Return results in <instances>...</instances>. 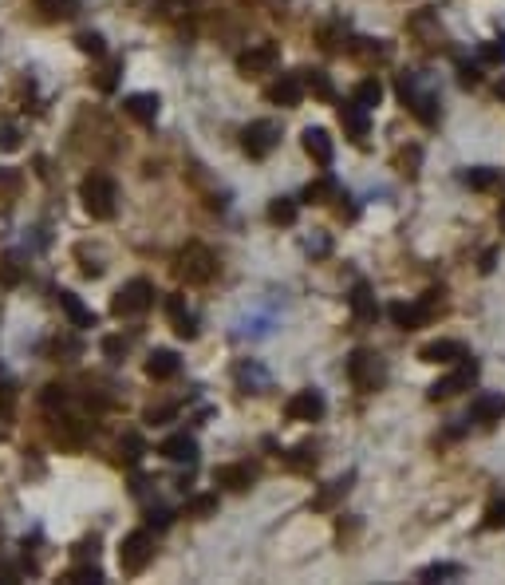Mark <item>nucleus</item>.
<instances>
[{
	"label": "nucleus",
	"mask_w": 505,
	"mask_h": 585,
	"mask_svg": "<svg viewBox=\"0 0 505 585\" xmlns=\"http://www.w3.org/2000/svg\"><path fill=\"white\" fill-rule=\"evenodd\" d=\"M446 578H462V565L458 562H435L427 570H419V581H446Z\"/></svg>",
	"instance_id": "obj_32"
},
{
	"label": "nucleus",
	"mask_w": 505,
	"mask_h": 585,
	"mask_svg": "<svg viewBox=\"0 0 505 585\" xmlns=\"http://www.w3.org/2000/svg\"><path fill=\"white\" fill-rule=\"evenodd\" d=\"M146 523H151V526H159V530H167V526L174 523V515H170L167 507H159V510H151V515H146Z\"/></svg>",
	"instance_id": "obj_47"
},
{
	"label": "nucleus",
	"mask_w": 505,
	"mask_h": 585,
	"mask_svg": "<svg viewBox=\"0 0 505 585\" xmlns=\"http://www.w3.org/2000/svg\"><path fill=\"white\" fill-rule=\"evenodd\" d=\"M178 368H182V360H178V352H170V349H154L146 356V376L151 380H174Z\"/></svg>",
	"instance_id": "obj_21"
},
{
	"label": "nucleus",
	"mask_w": 505,
	"mask_h": 585,
	"mask_svg": "<svg viewBox=\"0 0 505 585\" xmlns=\"http://www.w3.org/2000/svg\"><path fill=\"white\" fill-rule=\"evenodd\" d=\"M76 44H79V52H87V56H103V36L99 32H79L76 36Z\"/></svg>",
	"instance_id": "obj_42"
},
{
	"label": "nucleus",
	"mask_w": 505,
	"mask_h": 585,
	"mask_svg": "<svg viewBox=\"0 0 505 585\" xmlns=\"http://www.w3.org/2000/svg\"><path fill=\"white\" fill-rule=\"evenodd\" d=\"M146 455V443L139 435H123V443H118V459L126 463V467H134V463H139Z\"/></svg>",
	"instance_id": "obj_35"
},
{
	"label": "nucleus",
	"mask_w": 505,
	"mask_h": 585,
	"mask_svg": "<svg viewBox=\"0 0 505 585\" xmlns=\"http://www.w3.org/2000/svg\"><path fill=\"white\" fill-rule=\"evenodd\" d=\"M501 526H505V502L485 510V530H501Z\"/></svg>",
	"instance_id": "obj_44"
},
{
	"label": "nucleus",
	"mask_w": 505,
	"mask_h": 585,
	"mask_svg": "<svg viewBox=\"0 0 505 585\" xmlns=\"http://www.w3.org/2000/svg\"><path fill=\"white\" fill-rule=\"evenodd\" d=\"M300 99H305V84H300V76H281L277 84L269 87V103H277V107H297Z\"/></svg>",
	"instance_id": "obj_23"
},
{
	"label": "nucleus",
	"mask_w": 505,
	"mask_h": 585,
	"mask_svg": "<svg viewBox=\"0 0 505 585\" xmlns=\"http://www.w3.org/2000/svg\"><path fill=\"white\" fill-rule=\"evenodd\" d=\"M20 146V131L16 127H0V151H16Z\"/></svg>",
	"instance_id": "obj_45"
},
{
	"label": "nucleus",
	"mask_w": 505,
	"mask_h": 585,
	"mask_svg": "<svg viewBox=\"0 0 505 585\" xmlns=\"http://www.w3.org/2000/svg\"><path fill=\"white\" fill-rule=\"evenodd\" d=\"M186 515L190 518H209V515H217V495H194L186 502Z\"/></svg>",
	"instance_id": "obj_37"
},
{
	"label": "nucleus",
	"mask_w": 505,
	"mask_h": 585,
	"mask_svg": "<svg viewBox=\"0 0 505 585\" xmlns=\"http://www.w3.org/2000/svg\"><path fill=\"white\" fill-rule=\"evenodd\" d=\"M458 79H462V84L470 87V84H477V79H482V76H477V68H474V63H458Z\"/></svg>",
	"instance_id": "obj_49"
},
{
	"label": "nucleus",
	"mask_w": 505,
	"mask_h": 585,
	"mask_svg": "<svg viewBox=\"0 0 505 585\" xmlns=\"http://www.w3.org/2000/svg\"><path fill=\"white\" fill-rule=\"evenodd\" d=\"M501 222H505V210H501Z\"/></svg>",
	"instance_id": "obj_54"
},
{
	"label": "nucleus",
	"mask_w": 505,
	"mask_h": 585,
	"mask_svg": "<svg viewBox=\"0 0 505 585\" xmlns=\"http://www.w3.org/2000/svg\"><path fill=\"white\" fill-rule=\"evenodd\" d=\"M352 482H355V474H352V471H347V474H339V479H332L324 490H320L316 498H312V510H332L336 502L344 498L347 490H352Z\"/></svg>",
	"instance_id": "obj_24"
},
{
	"label": "nucleus",
	"mask_w": 505,
	"mask_h": 585,
	"mask_svg": "<svg viewBox=\"0 0 505 585\" xmlns=\"http://www.w3.org/2000/svg\"><path fill=\"white\" fill-rule=\"evenodd\" d=\"M466 186L470 190H490V186H498L501 182V170H493V167H474V170H466Z\"/></svg>",
	"instance_id": "obj_30"
},
{
	"label": "nucleus",
	"mask_w": 505,
	"mask_h": 585,
	"mask_svg": "<svg viewBox=\"0 0 505 585\" xmlns=\"http://www.w3.org/2000/svg\"><path fill=\"white\" fill-rule=\"evenodd\" d=\"M493 261H498V250H485V258H482V273H490V269H493Z\"/></svg>",
	"instance_id": "obj_53"
},
{
	"label": "nucleus",
	"mask_w": 505,
	"mask_h": 585,
	"mask_svg": "<svg viewBox=\"0 0 505 585\" xmlns=\"http://www.w3.org/2000/svg\"><path fill=\"white\" fill-rule=\"evenodd\" d=\"M167 317H170V328L182 336V341H194V336H198V317H194V309L186 305L182 292L167 297Z\"/></svg>",
	"instance_id": "obj_12"
},
{
	"label": "nucleus",
	"mask_w": 505,
	"mask_h": 585,
	"mask_svg": "<svg viewBox=\"0 0 505 585\" xmlns=\"http://www.w3.org/2000/svg\"><path fill=\"white\" fill-rule=\"evenodd\" d=\"M151 562H154V534L151 530H131V534L123 538V546H118L123 573H143Z\"/></svg>",
	"instance_id": "obj_5"
},
{
	"label": "nucleus",
	"mask_w": 505,
	"mask_h": 585,
	"mask_svg": "<svg viewBox=\"0 0 505 585\" xmlns=\"http://www.w3.org/2000/svg\"><path fill=\"white\" fill-rule=\"evenodd\" d=\"M347 52H352L355 60H387L391 48L383 40H352V48H347Z\"/></svg>",
	"instance_id": "obj_31"
},
{
	"label": "nucleus",
	"mask_w": 505,
	"mask_h": 585,
	"mask_svg": "<svg viewBox=\"0 0 505 585\" xmlns=\"http://www.w3.org/2000/svg\"><path fill=\"white\" fill-rule=\"evenodd\" d=\"M159 107H162V99L154 95V91H134V95L123 99V111L131 119H139V123H154V119H159Z\"/></svg>",
	"instance_id": "obj_19"
},
{
	"label": "nucleus",
	"mask_w": 505,
	"mask_h": 585,
	"mask_svg": "<svg viewBox=\"0 0 505 585\" xmlns=\"http://www.w3.org/2000/svg\"><path fill=\"white\" fill-rule=\"evenodd\" d=\"M438 309H443V292H427L419 305H403V301H395L387 313H391V321L399 328H419V325H427Z\"/></svg>",
	"instance_id": "obj_8"
},
{
	"label": "nucleus",
	"mask_w": 505,
	"mask_h": 585,
	"mask_svg": "<svg viewBox=\"0 0 505 585\" xmlns=\"http://www.w3.org/2000/svg\"><path fill=\"white\" fill-rule=\"evenodd\" d=\"M347 380H352L355 391H379L383 383H387V364H383L375 352L355 349L347 356Z\"/></svg>",
	"instance_id": "obj_3"
},
{
	"label": "nucleus",
	"mask_w": 505,
	"mask_h": 585,
	"mask_svg": "<svg viewBox=\"0 0 505 585\" xmlns=\"http://www.w3.org/2000/svg\"><path fill=\"white\" fill-rule=\"evenodd\" d=\"M339 123H344V131L352 135V143H363L367 131H371V119H367V107H360L352 99V103H339Z\"/></svg>",
	"instance_id": "obj_20"
},
{
	"label": "nucleus",
	"mask_w": 505,
	"mask_h": 585,
	"mask_svg": "<svg viewBox=\"0 0 505 585\" xmlns=\"http://www.w3.org/2000/svg\"><path fill=\"white\" fill-rule=\"evenodd\" d=\"M501 416H505V396L501 391H482V396L470 404L474 424H501Z\"/></svg>",
	"instance_id": "obj_18"
},
{
	"label": "nucleus",
	"mask_w": 505,
	"mask_h": 585,
	"mask_svg": "<svg viewBox=\"0 0 505 585\" xmlns=\"http://www.w3.org/2000/svg\"><path fill=\"white\" fill-rule=\"evenodd\" d=\"M328 250H332L328 237H308V253H328Z\"/></svg>",
	"instance_id": "obj_51"
},
{
	"label": "nucleus",
	"mask_w": 505,
	"mask_h": 585,
	"mask_svg": "<svg viewBox=\"0 0 505 585\" xmlns=\"http://www.w3.org/2000/svg\"><path fill=\"white\" fill-rule=\"evenodd\" d=\"M289 467H292V471H308V467H316V447H312V443L297 447V451L289 455Z\"/></svg>",
	"instance_id": "obj_39"
},
{
	"label": "nucleus",
	"mask_w": 505,
	"mask_h": 585,
	"mask_svg": "<svg viewBox=\"0 0 505 585\" xmlns=\"http://www.w3.org/2000/svg\"><path fill=\"white\" fill-rule=\"evenodd\" d=\"M395 91H399V99L411 107V115L422 119V123H438V95L435 91H427L419 84V76H399L395 79Z\"/></svg>",
	"instance_id": "obj_4"
},
{
	"label": "nucleus",
	"mask_w": 505,
	"mask_h": 585,
	"mask_svg": "<svg viewBox=\"0 0 505 585\" xmlns=\"http://www.w3.org/2000/svg\"><path fill=\"white\" fill-rule=\"evenodd\" d=\"M411 32H415L422 44H438V36H443V24H438V12H435V8H422L415 21H411Z\"/></svg>",
	"instance_id": "obj_25"
},
{
	"label": "nucleus",
	"mask_w": 505,
	"mask_h": 585,
	"mask_svg": "<svg viewBox=\"0 0 505 585\" xmlns=\"http://www.w3.org/2000/svg\"><path fill=\"white\" fill-rule=\"evenodd\" d=\"M68 585H99L103 581V570L99 565H76V570H68Z\"/></svg>",
	"instance_id": "obj_36"
},
{
	"label": "nucleus",
	"mask_w": 505,
	"mask_h": 585,
	"mask_svg": "<svg viewBox=\"0 0 505 585\" xmlns=\"http://www.w3.org/2000/svg\"><path fill=\"white\" fill-rule=\"evenodd\" d=\"M16 186H20V175H16V170H0V190L16 194Z\"/></svg>",
	"instance_id": "obj_48"
},
{
	"label": "nucleus",
	"mask_w": 505,
	"mask_h": 585,
	"mask_svg": "<svg viewBox=\"0 0 505 585\" xmlns=\"http://www.w3.org/2000/svg\"><path fill=\"white\" fill-rule=\"evenodd\" d=\"M482 56L493 60V63H505V40H490V44L482 48Z\"/></svg>",
	"instance_id": "obj_46"
},
{
	"label": "nucleus",
	"mask_w": 505,
	"mask_h": 585,
	"mask_svg": "<svg viewBox=\"0 0 505 585\" xmlns=\"http://www.w3.org/2000/svg\"><path fill=\"white\" fill-rule=\"evenodd\" d=\"M466 344L462 341H430V344H422L419 349V360L422 364H458V360H466Z\"/></svg>",
	"instance_id": "obj_13"
},
{
	"label": "nucleus",
	"mask_w": 505,
	"mask_h": 585,
	"mask_svg": "<svg viewBox=\"0 0 505 585\" xmlns=\"http://www.w3.org/2000/svg\"><path fill=\"white\" fill-rule=\"evenodd\" d=\"M20 281H24L20 253H4V261H0V285H4V289H16Z\"/></svg>",
	"instance_id": "obj_28"
},
{
	"label": "nucleus",
	"mask_w": 505,
	"mask_h": 585,
	"mask_svg": "<svg viewBox=\"0 0 505 585\" xmlns=\"http://www.w3.org/2000/svg\"><path fill=\"white\" fill-rule=\"evenodd\" d=\"M344 32H347V24H344V21H336V24H324V29H320V44H324L328 52H332L336 44H344Z\"/></svg>",
	"instance_id": "obj_40"
},
{
	"label": "nucleus",
	"mask_w": 505,
	"mask_h": 585,
	"mask_svg": "<svg viewBox=\"0 0 505 585\" xmlns=\"http://www.w3.org/2000/svg\"><path fill=\"white\" fill-rule=\"evenodd\" d=\"M300 84H305V91H312L316 99H332L336 95L332 79H328L324 71H305V79H300Z\"/></svg>",
	"instance_id": "obj_33"
},
{
	"label": "nucleus",
	"mask_w": 505,
	"mask_h": 585,
	"mask_svg": "<svg viewBox=\"0 0 505 585\" xmlns=\"http://www.w3.org/2000/svg\"><path fill=\"white\" fill-rule=\"evenodd\" d=\"M324 411H328V404H324V396H320L316 388L297 391V396H289V404H284V416L297 419V424H316Z\"/></svg>",
	"instance_id": "obj_10"
},
{
	"label": "nucleus",
	"mask_w": 505,
	"mask_h": 585,
	"mask_svg": "<svg viewBox=\"0 0 505 585\" xmlns=\"http://www.w3.org/2000/svg\"><path fill=\"white\" fill-rule=\"evenodd\" d=\"M151 305H154V285H151L146 277H134V281H126V285L115 292L111 313H115V317H139V313H146Z\"/></svg>",
	"instance_id": "obj_6"
},
{
	"label": "nucleus",
	"mask_w": 505,
	"mask_h": 585,
	"mask_svg": "<svg viewBox=\"0 0 505 585\" xmlns=\"http://www.w3.org/2000/svg\"><path fill=\"white\" fill-rule=\"evenodd\" d=\"M79 202L91 218H99V222H107V218H115V206H118V186L115 178L107 175H87L79 182Z\"/></svg>",
	"instance_id": "obj_2"
},
{
	"label": "nucleus",
	"mask_w": 505,
	"mask_h": 585,
	"mask_svg": "<svg viewBox=\"0 0 505 585\" xmlns=\"http://www.w3.org/2000/svg\"><path fill=\"white\" fill-rule=\"evenodd\" d=\"M277 143H281V127L273 119H257V123H249L241 131V146L249 159H269L277 151Z\"/></svg>",
	"instance_id": "obj_7"
},
{
	"label": "nucleus",
	"mask_w": 505,
	"mask_h": 585,
	"mask_svg": "<svg viewBox=\"0 0 505 585\" xmlns=\"http://www.w3.org/2000/svg\"><path fill=\"white\" fill-rule=\"evenodd\" d=\"M233 372H237V383H241V388H249V391H265V388H269V372H265L261 364L241 360Z\"/></svg>",
	"instance_id": "obj_26"
},
{
	"label": "nucleus",
	"mask_w": 505,
	"mask_h": 585,
	"mask_svg": "<svg viewBox=\"0 0 505 585\" xmlns=\"http://www.w3.org/2000/svg\"><path fill=\"white\" fill-rule=\"evenodd\" d=\"M159 455H162V459H170V463H186V467H194V463H198V443H194V435L182 432V435L162 439Z\"/></svg>",
	"instance_id": "obj_17"
},
{
	"label": "nucleus",
	"mask_w": 505,
	"mask_h": 585,
	"mask_svg": "<svg viewBox=\"0 0 505 585\" xmlns=\"http://www.w3.org/2000/svg\"><path fill=\"white\" fill-rule=\"evenodd\" d=\"M297 214H300V210H297L292 198H273V202H269V222L273 226H292V222H297Z\"/></svg>",
	"instance_id": "obj_29"
},
{
	"label": "nucleus",
	"mask_w": 505,
	"mask_h": 585,
	"mask_svg": "<svg viewBox=\"0 0 505 585\" xmlns=\"http://www.w3.org/2000/svg\"><path fill=\"white\" fill-rule=\"evenodd\" d=\"M103 352L111 356V360H118V356L126 352V341H118V336H111V341H103Z\"/></svg>",
	"instance_id": "obj_50"
},
{
	"label": "nucleus",
	"mask_w": 505,
	"mask_h": 585,
	"mask_svg": "<svg viewBox=\"0 0 505 585\" xmlns=\"http://www.w3.org/2000/svg\"><path fill=\"white\" fill-rule=\"evenodd\" d=\"M395 162H399V170H403V175H419L422 146H415V143H411V146H403V151H399V159H395Z\"/></svg>",
	"instance_id": "obj_38"
},
{
	"label": "nucleus",
	"mask_w": 505,
	"mask_h": 585,
	"mask_svg": "<svg viewBox=\"0 0 505 585\" xmlns=\"http://www.w3.org/2000/svg\"><path fill=\"white\" fill-rule=\"evenodd\" d=\"M281 63V48L277 44H257V48L241 52L237 56V68L245 71V76H261V71H273Z\"/></svg>",
	"instance_id": "obj_11"
},
{
	"label": "nucleus",
	"mask_w": 505,
	"mask_h": 585,
	"mask_svg": "<svg viewBox=\"0 0 505 585\" xmlns=\"http://www.w3.org/2000/svg\"><path fill=\"white\" fill-rule=\"evenodd\" d=\"M336 194H339V186H336L332 175H324V178H316V182H308V186H305V202H312V206L332 202Z\"/></svg>",
	"instance_id": "obj_27"
},
{
	"label": "nucleus",
	"mask_w": 505,
	"mask_h": 585,
	"mask_svg": "<svg viewBox=\"0 0 505 585\" xmlns=\"http://www.w3.org/2000/svg\"><path fill=\"white\" fill-rule=\"evenodd\" d=\"M474 380H477V360H474V356H466V360H458V368L450 372V376H443V380L430 383V400H450V396H458V391H466Z\"/></svg>",
	"instance_id": "obj_9"
},
{
	"label": "nucleus",
	"mask_w": 505,
	"mask_h": 585,
	"mask_svg": "<svg viewBox=\"0 0 505 585\" xmlns=\"http://www.w3.org/2000/svg\"><path fill=\"white\" fill-rule=\"evenodd\" d=\"M36 4H40L48 16H76L79 0H36Z\"/></svg>",
	"instance_id": "obj_41"
},
{
	"label": "nucleus",
	"mask_w": 505,
	"mask_h": 585,
	"mask_svg": "<svg viewBox=\"0 0 505 585\" xmlns=\"http://www.w3.org/2000/svg\"><path fill=\"white\" fill-rule=\"evenodd\" d=\"M379 99H383V84H379V79H363V84L355 87V103L367 107V111H371V107H379Z\"/></svg>",
	"instance_id": "obj_34"
},
{
	"label": "nucleus",
	"mask_w": 505,
	"mask_h": 585,
	"mask_svg": "<svg viewBox=\"0 0 505 585\" xmlns=\"http://www.w3.org/2000/svg\"><path fill=\"white\" fill-rule=\"evenodd\" d=\"M217 273V258L209 245L201 242H190L186 250H178V258H174V277L186 281V285H206V281H214Z\"/></svg>",
	"instance_id": "obj_1"
},
{
	"label": "nucleus",
	"mask_w": 505,
	"mask_h": 585,
	"mask_svg": "<svg viewBox=\"0 0 505 585\" xmlns=\"http://www.w3.org/2000/svg\"><path fill=\"white\" fill-rule=\"evenodd\" d=\"M300 139H305V151H308V159L316 162V167H332V159H336V146H332V139H328V131L324 127H308L305 135H300Z\"/></svg>",
	"instance_id": "obj_15"
},
{
	"label": "nucleus",
	"mask_w": 505,
	"mask_h": 585,
	"mask_svg": "<svg viewBox=\"0 0 505 585\" xmlns=\"http://www.w3.org/2000/svg\"><path fill=\"white\" fill-rule=\"evenodd\" d=\"M347 305H352V317L355 325H371L375 317H379V305H375V292L367 281H355L352 285V297H347Z\"/></svg>",
	"instance_id": "obj_16"
},
{
	"label": "nucleus",
	"mask_w": 505,
	"mask_h": 585,
	"mask_svg": "<svg viewBox=\"0 0 505 585\" xmlns=\"http://www.w3.org/2000/svg\"><path fill=\"white\" fill-rule=\"evenodd\" d=\"M253 479H257V467H249V463H225V467L214 471V482H217V487L237 490V495H241V490H249Z\"/></svg>",
	"instance_id": "obj_14"
},
{
	"label": "nucleus",
	"mask_w": 505,
	"mask_h": 585,
	"mask_svg": "<svg viewBox=\"0 0 505 585\" xmlns=\"http://www.w3.org/2000/svg\"><path fill=\"white\" fill-rule=\"evenodd\" d=\"M118 71H123V63L111 60V63H107V68H103V76H99V87H103V91H111V87L118 84Z\"/></svg>",
	"instance_id": "obj_43"
},
{
	"label": "nucleus",
	"mask_w": 505,
	"mask_h": 585,
	"mask_svg": "<svg viewBox=\"0 0 505 585\" xmlns=\"http://www.w3.org/2000/svg\"><path fill=\"white\" fill-rule=\"evenodd\" d=\"M56 301H60V309L68 313V321L76 325V328H95V313H91V309H87L84 301H79L71 289H60V292H56Z\"/></svg>",
	"instance_id": "obj_22"
},
{
	"label": "nucleus",
	"mask_w": 505,
	"mask_h": 585,
	"mask_svg": "<svg viewBox=\"0 0 505 585\" xmlns=\"http://www.w3.org/2000/svg\"><path fill=\"white\" fill-rule=\"evenodd\" d=\"M170 416H174V408H159V411L151 408L146 411V424H159V419H170Z\"/></svg>",
	"instance_id": "obj_52"
}]
</instances>
